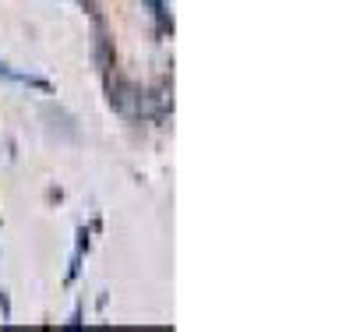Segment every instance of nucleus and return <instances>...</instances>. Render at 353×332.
Instances as JSON below:
<instances>
[{"label":"nucleus","mask_w":353,"mask_h":332,"mask_svg":"<svg viewBox=\"0 0 353 332\" xmlns=\"http://www.w3.org/2000/svg\"><path fill=\"white\" fill-rule=\"evenodd\" d=\"M0 78H8V81H21V85H36V88H46V92H50V81H46V78H36V75H18V71H11L8 64H0Z\"/></svg>","instance_id":"obj_1"}]
</instances>
